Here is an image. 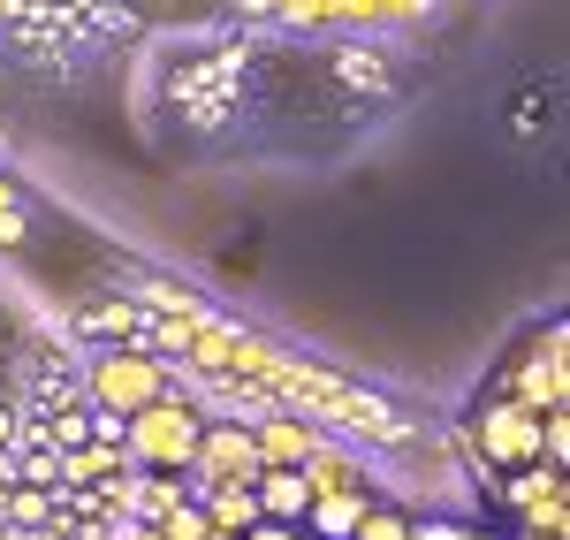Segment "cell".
<instances>
[{"label":"cell","instance_id":"cell-1","mask_svg":"<svg viewBox=\"0 0 570 540\" xmlns=\"http://www.w3.org/2000/svg\"><path fill=\"white\" fill-rule=\"evenodd\" d=\"M198 434H206V411L176 396V389H160L153 404H137L122 426H115V442H122V464H130L137 480H183L190 472V456H198Z\"/></svg>","mask_w":570,"mask_h":540},{"label":"cell","instance_id":"cell-2","mask_svg":"<svg viewBox=\"0 0 570 540\" xmlns=\"http://www.w3.org/2000/svg\"><path fill=\"white\" fill-rule=\"evenodd\" d=\"M168 389V359L153 351V343H130V351H107V359H91L85 373V404L99 419V442H115V426L130 419L137 404H153Z\"/></svg>","mask_w":570,"mask_h":540},{"label":"cell","instance_id":"cell-3","mask_svg":"<svg viewBox=\"0 0 570 540\" xmlns=\"http://www.w3.org/2000/svg\"><path fill=\"white\" fill-rule=\"evenodd\" d=\"M548 426H563V411H532L518 396H494V404L472 419V450H480L487 472H525V464H548Z\"/></svg>","mask_w":570,"mask_h":540},{"label":"cell","instance_id":"cell-4","mask_svg":"<svg viewBox=\"0 0 570 540\" xmlns=\"http://www.w3.org/2000/svg\"><path fill=\"white\" fill-rule=\"evenodd\" d=\"M252 442H259V464H305L320 450V426L297 419V411H259V426H252Z\"/></svg>","mask_w":570,"mask_h":540},{"label":"cell","instance_id":"cell-5","mask_svg":"<svg viewBox=\"0 0 570 540\" xmlns=\"http://www.w3.org/2000/svg\"><path fill=\"white\" fill-rule=\"evenodd\" d=\"M252 495H259V518L305 526V510H312V480H305V464H266L259 480H252Z\"/></svg>","mask_w":570,"mask_h":540},{"label":"cell","instance_id":"cell-6","mask_svg":"<svg viewBox=\"0 0 570 540\" xmlns=\"http://www.w3.org/2000/svg\"><path fill=\"white\" fill-rule=\"evenodd\" d=\"M31 236V206H23V190L0 176V244H23Z\"/></svg>","mask_w":570,"mask_h":540},{"label":"cell","instance_id":"cell-7","mask_svg":"<svg viewBox=\"0 0 570 540\" xmlns=\"http://www.w3.org/2000/svg\"><path fill=\"white\" fill-rule=\"evenodd\" d=\"M351 540H411V518H403V510H373V502H365V518L351 526Z\"/></svg>","mask_w":570,"mask_h":540},{"label":"cell","instance_id":"cell-8","mask_svg":"<svg viewBox=\"0 0 570 540\" xmlns=\"http://www.w3.org/2000/svg\"><path fill=\"white\" fill-rule=\"evenodd\" d=\"M236 540H305V526H282V518H259V526H244Z\"/></svg>","mask_w":570,"mask_h":540},{"label":"cell","instance_id":"cell-9","mask_svg":"<svg viewBox=\"0 0 570 540\" xmlns=\"http://www.w3.org/2000/svg\"><path fill=\"white\" fill-rule=\"evenodd\" d=\"M472 526H449V518H426V526H411V540H464Z\"/></svg>","mask_w":570,"mask_h":540},{"label":"cell","instance_id":"cell-10","mask_svg":"<svg viewBox=\"0 0 570 540\" xmlns=\"http://www.w3.org/2000/svg\"><path fill=\"white\" fill-rule=\"evenodd\" d=\"M206 540H236V533H214V526H206Z\"/></svg>","mask_w":570,"mask_h":540},{"label":"cell","instance_id":"cell-11","mask_svg":"<svg viewBox=\"0 0 570 540\" xmlns=\"http://www.w3.org/2000/svg\"><path fill=\"white\" fill-rule=\"evenodd\" d=\"M464 540H502V533H464Z\"/></svg>","mask_w":570,"mask_h":540}]
</instances>
